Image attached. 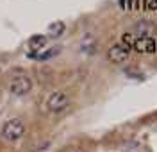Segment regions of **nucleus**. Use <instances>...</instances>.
Here are the masks:
<instances>
[{
    "label": "nucleus",
    "mask_w": 157,
    "mask_h": 152,
    "mask_svg": "<svg viewBox=\"0 0 157 152\" xmlns=\"http://www.w3.org/2000/svg\"><path fill=\"white\" fill-rule=\"evenodd\" d=\"M23 132H25L23 120L21 118H11L2 127V138L6 142H16V140H20L23 136Z\"/></svg>",
    "instance_id": "obj_1"
},
{
    "label": "nucleus",
    "mask_w": 157,
    "mask_h": 152,
    "mask_svg": "<svg viewBox=\"0 0 157 152\" xmlns=\"http://www.w3.org/2000/svg\"><path fill=\"white\" fill-rule=\"evenodd\" d=\"M32 79L27 77V75H16V77H13L9 82V90L11 93H14V95H27L30 90H32Z\"/></svg>",
    "instance_id": "obj_2"
},
{
    "label": "nucleus",
    "mask_w": 157,
    "mask_h": 152,
    "mask_svg": "<svg viewBox=\"0 0 157 152\" xmlns=\"http://www.w3.org/2000/svg\"><path fill=\"white\" fill-rule=\"evenodd\" d=\"M68 95L66 93H63V91H56V93H52L48 97V100H47V109L48 111H54V113H57V111H63L66 106H68Z\"/></svg>",
    "instance_id": "obj_3"
},
{
    "label": "nucleus",
    "mask_w": 157,
    "mask_h": 152,
    "mask_svg": "<svg viewBox=\"0 0 157 152\" xmlns=\"http://www.w3.org/2000/svg\"><path fill=\"white\" fill-rule=\"evenodd\" d=\"M134 49L137 52H145V54H155V40L150 36H143V38L136 40Z\"/></svg>",
    "instance_id": "obj_4"
},
{
    "label": "nucleus",
    "mask_w": 157,
    "mask_h": 152,
    "mask_svg": "<svg viewBox=\"0 0 157 152\" xmlns=\"http://www.w3.org/2000/svg\"><path fill=\"white\" fill-rule=\"evenodd\" d=\"M107 57H109V61H113V63H123V61L128 57V49L123 47V45H114V47L109 49Z\"/></svg>",
    "instance_id": "obj_5"
},
{
    "label": "nucleus",
    "mask_w": 157,
    "mask_h": 152,
    "mask_svg": "<svg viewBox=\"0 0 157 152\" xmlns=\"http://www.w3.org/2000/svg\"><path fill=\"white\" fill-rule=\"evenodd\" d=\"M45 45H47V36H43V34H34V36L29 38V49L32 52L43 49Z\"/></svg>",
    "instance_id": "obj_6"
},
{
    "label": "nucleus",
    "mask_w": 157,
    "mask_h": 152,
    "mask_svg": "<svg viewBox=\"0 0 157 152\" xmlns=\"http://www.w3.org/2000/svg\"><path fill=\"white\" fill-rule=\"evenodd\" d=\"M59 47H52V49H48V50H45L43 54H36V52H32V54H27L29 57H32V59H39V61H47V59H52L54 56H57L59 54Z\"/></svg>",
    "instance_id": "obj_7"
},
{
    "label": "nucleus",
    "mask_w": 157,
    "mask_h": 152,
    "mask_svg": "<svg viewBox=\"0 0 157 152\" xmlns=\"http://www.w3.org/2000/svg\"><path fill=\"white\" fill-rule=\"evenodd\" d=\"M63 32H64V23L63 21H54V23L48 25V36H52V38H57Z\"/></svg>",
    "instance_id": "obj_8"
},
{
    "label": "nucleus",
    "mask_w": 157,
    "mask_h": 152,
    "mask_svg": "<svg viewBox=\"0 0 157 152\" xmlns=\"http://www.w3.org/2000/svg\"><path fill=\"white\" fill-rule=\"evenodd\" d=\"M121 41H123V47H127L128 50H130V49H134V43H136V38H134L132 34H128V32H125V34L121 36Z\"/></svg>",
    "instance_id": "obj_9"
},
{
    "label": "nucleus",
    "mask_w": 157,
    "mask_h": 152,
    "mask_svg": "<svg viewBox=\"0 0 157 152\" xmlns=\"http://www.w3.org/2000/svg\"><path fill=\"white\" fill-rule=\"evenodd\" d=\"M152 29H154V27H152V23H148V21H139V25H137V30L143 32V34H148Z\"/></svg>",
    "instance_id": "obj_10"
},
{
    "label": "nucleus",
    "mask_w": 157,
    "mask_h": 152,
    "mask_svg": "<svg viewBox=\"0 0 157 152\" xmlns=\"http://www.w3.org/2000/svg\"><path fill=\"white\" fill-rule=\"evenodd\" d=\"M147 11H157V0H147Z\"/></svg>",
    "instance_id": "obj_11"
},
{
    "label": "nucleus",
    "mask_w": 157,
    "mask_h": 152,
    "mask_svg": "<svg viewBox=\"0 0 157 152\" xmlns=\"http://www.w3.org/2000/svg\"><path fill=\"white\" fill-rule=\"evenodd\" d=\"M137 11H147V0H137Z\"/></svg>",
    "instance_id": "obj_12"
},
{
    "label": "nucleus",
    "mask_w": 157,
    "mask_h": 152,
    "mask_svg": "<svg viewBox=\"0 0 157 152\" xmlns=\"http://www.w3.org/2000/svg\"><path fill=\"white\" fill-rule=\"evenodd\" d=\"M120 6H121V9L128 11V7H130V0H120Z\"/></svg>",
    "instance_id": "obj_13"
},
{
    "label": "nucleus",
    "mask_w": 157,
    "mask_h": 152,
    "mask_svg": "<svg viewBox=\"0 0 157 152\" xmlns=\"http://www.w3.org/2000/svg\"><path fill=\"white\" fill-rule=\"evenodd\" d=\"M128 11H137V0H130V7Z\"/></svg>",
    "instance_id": "obj_14"
},
{
    "label": "nucleus",
    "mask_w": 157,
    "mask_h": 152,
    "mask_svg": "<svg viewBox=\"0 0 157 152\" xmlns=\"http://www.w3.org/2000/svg\"><path fill=\"white\" fill-rule=\"evenodd\" d=\"M71 152H84V150H80V149H75V150H71Z\"/></svg>",
    "instance_id": "obj_15"
},
{
    "label": "nucleus",
    "mask_w": 157,
    "mask_h": 152,
    "mask_svg": "<svg viewBox=\"0 0 157 152\" xmlns=\"http://www.w3.org/2000/svg\"><path fill=\"white\" fill-rule=\"evenodd\" d=\"M155 50H157V47H155Z\"/></svg>",
    "instance_id": "obj_16"
}]
</instances>
